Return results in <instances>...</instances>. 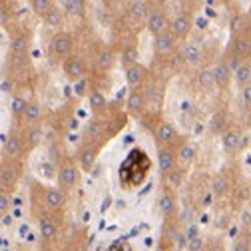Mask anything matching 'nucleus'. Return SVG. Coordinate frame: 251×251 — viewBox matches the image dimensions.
Masks as SVG:
<instances>
[{
    "mask_svg": "<svg viewBox=\"0 0 251 251\" xmlns=\"http://www.w3.org/2000/svg\"><path fill=\"white\" fill-rule=\"evenodd\" d=\"M74 44H76V38L70 32H56L48 42V54H50L52 60L64 62L66 58L72 56Z\"/></svg>",
    "mask_w": 251,
    "mask_h": 251,
    "instance_id": "obj_1",
    "label": "nucleus"
},
{
    "mask_svg": "<svg viewBox=\"0 0 251 251\" xmlns=\"http://www.w3.org/2000/svg\"><path fill=\"white\" fill-rule=\"evenodd\" d=\"M80 183V166L74 160H66L58 168V187L64 192L76 190Z\"/></svg>",
    "mask_w": 251,
    "mask_h": 251,
    "instance_id": "obj_2",
    "label": "nucleus"
},
{
    "mask_svg": "<svg viewBox=\"0 0 251 251\" xmlns=\"http://www.w3.org/2000/svg\"><path fill=\"white\" fill-rule=\"evenodd\" d=\"M2 151L8 155V160L20 162L22 158H26V142L24 138H20L16 132H10L8 136L2 134Z\"/></svg>",
    "mask_w": 251,
    "mask_h": 251,
    "instance_id": "obj_3",
    "label": "nucleus"
},
{
    "mask_svg": "<svg viewBox=\"0 0 251 251\" xmlns=\"http://www.w3.org/2000/svg\"><path fill=\"white\" fill-rule=\"evenodd\" d=\"M62 72H64L66 80L76 84V82L86 78V62L78 54H72L70 58H66L64 62H62Z\"/></svg>",
    "mask_w": 251,
    "mask_h": 251,
    "instance_id": "obj_4",
    "label": "nucleus"
},
{
    "mask_svg": "<svg viewBox=\"0 0 251 251\" xmlns=\"http://www.w3.org/2000/svg\"><path fill=\"white\" fill-rule=\"evenodd\" d=\"M192 28H194V18L190 12H177L174 18H170V32L177 40H185L190 36Z\"/></svg>",
    "mask_w": 251,
    "mask_h": 251,
    "instance_id": "obj_5",
    "label": "nucleus"
},
{
    "mask_svg": "<svg viewBox=\"0 0 251 251\" xmlns=\"http://www.w3.org/2000/svg\"><path fill=\"white\" fill-rule=\"evenodd\" d=\"M146 28H148V32L155 38V36H160L164 32H168L170 30V20H168V14L162 10V8H151L148 20H146Z\"/></svg>",
    "mask_w": 251,
    "mask_h": 251,
    "instance_id": "obj_6",
    "label": "nucleus"
},
{
    "mask_svg": "<svg viewBox=\"0 0 251 251\" xmlns=\"http://www.w3.org/2000/svg\"><path fill=\"white\" fill-rule=\"evenodd\" d=\"M100 148H102L100 142H88V144H84L80 148V151H78V166H80V170H84V172L92 170V166L96 164V158L100 153Z\"/></svg>",
    "mask_w": 251,
    "mask_h": 251,
    "instance_id": "obj_7",
    "label": "nucleus"
},
{
    "mask_svg": "<svg viewBox=\"0 0 251 251\" xmlns=\"http://www.w3.org/2000/svg\"><path fill=\"white\" fill-rule=\"evenodd\" d=\"M176 168H177V151H176V148L160 146L158 148V170H160V174L166 176Z\"/></svg>",
    "mask_w": 251,
    "mask_h": 251,
    "instance_id": "obj_8",
    "label": "nucleus"
},
{
    "mask_svg": "<svg viewBox=\"0 0 251 251\" xmlns=\"http://www.w3.org/2000/svg\"><path fill=\"white\" fill-rule=\"evenodd\" d=\"M46 209L58 213L66 207V192L60 190V187H46L44 190V198H42Z\"/></svg>",
    "mask_w": 251,
    "mask_h": 251,
    "instance_id": "obj_9",
    "label": "nucleus"
},
{
    "mask_svg": "<svg viewBox=\"0 0 251 251\" xmlns=\"http://www.w3.org/2000/svg\"><path fill=\"white\" fill-rule=\"evenodd\" d=\"M155 140H158L160 146H170V148H176L177 140H179V134L176 130V126L172 122H160L158 128H155Z\"/></svg>",
    "mask_w": 251,
    "mask_h": 251,
    "instance_id": "obj_10",
    "label": "nucleus"
},
{
    "mask_svg": "<svg viewBox=\"0 0 251 251\" xmlns=\"http://www.w3.org/2000/svg\"><path fill=\"white\" fill-rule=\"evenodd\" d=\"M18 177H20L18 162H14V160L2 162V170H0V187H2V192L10 190V187L18 181Z\"/></svg>",
    "mask_w": 251,
    "mask_h": 251,
    "instance_id": "obj_11",
    "label": "nucleus"
},
{
    "mask_svg": "<svg viewBox=\"0 0 251 251\" xmlns=\"http://www.w3.org/2000/svg\"><path fill=\"white\" fill-rule=\"evenodd\" d=\"M158 207H160V211H162V215L166 217V222H172V219L176 217V213H177V198H176V194H174V190H166L162 192V196H160V200H158Z\"/></svg>",
    "mask_w": 251,
    "mask_h": 251,
    "instance_id": "obj_12",
    "label": "nucleus"
},
{
    "mask_svg": "<svg viewBox=\"0 0 251 251\" xmlns=\"http://www.w3.org/2000/svg\"><path fill=\"white\" fill-rule=\"evenodd\" d=\"M38 233L42 241H54L60 233V226L52 215H40L38 217Z\"/></svg>",
    "mask_w": 251,
    "mask_h": 251,
    "instance_id": "obj_13",
    "label": "nucleus"
},
{
    "mask_svg": "<svg viewBox=\"0 0 251 251\" xmlns=\"http://www.w3.org/2000/svg\"><path fill=\"white\" fill-rule=\"evenodd\" d=\"M249 50H251V36L247 32L235 36V38H229V52L227 54H233L241 60H249Z\"/></svg>",
    "mask_w": 251,
    "mask_h": 251,
    "instance_id": "obj_14",
    "label": "nucleus"
},
{
    "mask_svg": "<svg viewBox=\"0 0 251 251\" xmlns=\"http://www.w3.org/2000/svg\"><path fill=\"white\" fill-rule=\"evenodd\" d=\"M146 104H148V96L144 90H130L128 98H126V110H128V114H132V116L142 114Z\"/></svg>",
    "mask_w": 251,
    "mask_h": 251,
    "instance_id": "obj_15",
    "label": "nucleus"
},
{
    "mask_svg": "<svg viewBox=\"0 0 251 251\" xmlns=\"http://www.w3.org/2000/svg\"><path fill=\"white\" fill-rule=\"evenodd\" d=\"M211 72H213V80H215V86L217 88H222V90H226L227 86H229V82H231V68L227 66V62H226V58H222L217 62V64L211 68Z\"/></svg>",
    "mask_w": 251,
    "mask_h": 251,
    "instance_id": "obj_16",
    "label": "nucleus"
},
{
    "mask_svg": "<svg viewBox=\"0 0 251 251\" xmlns=\"http://www.w3.org/2000/svg\"><path fill=\"white\" fill-rule=\"evenodd\" d=\"M176 46H177V38L170 32V30H168V32H164V34H160V36H155V40H153V50H155V54H158V56L172 54Z\"/></svg>",
    "mask_w": 251,
    "mask_h": 251,
    "instance_id": "obj_17",
    "label": "nucleus"
},
{
    "mask_svg": "<svg viewBox=\"0 0 251 251\" xmlns=\"http://www.w3.org/2000/svg\"><path fill=\"white\" fill-rule=\"evenodd\" d=\"M148 70L142 64H136L132 68L126 70V84H128L130 90H142V84L146 82Z\"/></svg>",
    "mask_w": 251,
    "mask_h": 251,
    "instance_id": "obj_18",
    "label": "nucleus"
},
{
    "mask_svg": "<svg viewBox=\"0 0 251 251\" xmlns=\"http://www.w3.org/2000/svg\"><path fill=\"white\" fill-rule=\"evenodd\" d=\"M241 138H243V134H241L239 130L229 128V130L222 136V148H224V151H227V153H237V151H241Z\"/></svg>",
    "mask_w": 251,
    "mask_h": 251,
    "instance_id": "obj_19",
    "label": "nucleus"
},
{
    "mask_svg": "<svg viewBox=\"0 0 251 251\" xmlns=\"http://www.w3.org/2000/svg\"><path fill=\"white\" fill-rule=\"evenodd\" d=\"M24 142H26V150L28 151H32L36 150L42 142H44V130H42V126H30V128L26 130L24 134Z\"/></svg>",
    "mask_w": 251,
    "mask_h": 251,
    "instance_id": "obj_20",
    "label": "nucleus"
},
{
    "mask_svg": "<svg viewBox=\"0 0 251 251\" xmlns=\"http://www.w3.org/2000/svg\"><path fill=\"white\" fill-rule=\"evenodd\" d=\"M138 60H140V50H138V46H136V44H126L124 50H122V54H120V62H122L124 70H128V68L140 64Z\"/></svg>",
    "mask_w": 251,
    "mask_h": 251,
    "instance_id": "obj_21",
    "label": "nucleus"
},
{
    "mask_svg": "<svg viewBox=\"0 0 251 251\" xmlns=\"http://www.w3.org/2000/svg\"><path fill=\"white\" fill-rule=\"evenodd\" d=\"M181 56H183V60L187 62V64L198 66L200 62H201L203 52H201V46H200V44H196V42H185V44H183V50H181Z\"/></svg>",
    "mask_w": 251,
    "mask_h": 251,
    "instance_id": "obj_22",
    "label": "nucleus"
},
{
    "mask_svg": "<svg viewBox=\"0 0 251 251\" xmlns=\"http://www.w3.org/2000/svg\"><path fill=\"white\" fill-rule=\"evenodd\" d=\"M227 130H229V126H227V114L226 112H215L209 118V132L215 134V136H224Z\"/></svg>",
    "mask_w": 251,
    "mask_h": 251,
    "instance_id": "obj_23",
    "label": "nucleus"
},
{
    "mask_svg": "<svg viewBox=\"0 0 251 251\" xmlns=\"http://www.w3.org/2000/svg\"><path fill=\"white\" fill-rule=\"evenodd\" d=\"M28 48H30V36H28V34L18 32V34L12 36V40H10V52H12L14 56H18V58L26 56Z\"/></svg>",
    "mask_w": 251,
    "mask_h": 251,
    "instance_id": "obj_24",
    "label": "nucleus"
},
{
    "mask_svg": "<svg viewBox=\"0 0 251 251\" xmlns=\"http://www.w3.org/2000/svg\"><path fill=\"white\" fill-rule=\"evenodd\" d=\"M42 114H44V110H42L40 102H30L28 108H26V112H24V116H22V120H24V124L30 128V126H38L40 124Z\"/></svg>",
    "mask_w": 251,
    "mask_h": 251,
    "instance_id": "obj_25",
    "label": "nucleus"
},
{
    "mask_svg": "<svg viewBox=\"0 0 251 251\" xmlns=\"http://www.w3.org/2000/svg\"><path fill=\"white\" fill-rule=\"evenodd\" d=\"M151 4L150 2H146V0H136V2H130V16L136 20V22H146L148 20V16H150V12H151Z\"/></svg>",
    "mask_w": 251,
    "mask_h": 251,
    "instance_id": "obj_26",
    "label": "nucleus"
},
{
    "mask_svg": "<svg viewBox=\"0 0 251 251\" xmlns=\"http://www.w3.org/2000/svg\"><path fill=\"white\" fill-rule=\"evenodd\" d=\"M247 22L249 18L241 12H235L231 18H229V38H235L243 32H247Z\"/></svg>",
    "mask_w": 251,
    "mask_h": 251,
    "instance_id": "obj_27",
    "label": "nucleus"
},
{
    "mask_svg": "<svg viewBox=\"0 0 251 251\" xmlns=\"http://www.w3.org/2000/svg\"><path fill=\"white\" fill-rule=\"evenodd\" d=\"M176 151H177V164H181L183 168L190 166V164L196 160V148H194L190 142L179 144V146L176 148Z\"/></svg>",
    "mask_w": 251,
    "mask_h": 251,
    "instance_id": "obj_28",
    "label": "nucleus"
},
{
    "mask_svg": "<svg viewBox=\"0 0 251 251\" xmlns=\"http://www.w3.org/2000/svg\"><path fill=\"white\" fill-rule=\"evenodd\" d=\"M233 80H235V84H237L241 90L251 84V60H243V62H241V66L233 72Z\"/></svg>",
    "mask_w": 251,
    "mask_h": 251,
    "instance_id": "obj_29",
    "label": "nucleus"
},
{
    "mask_svg": "<svg viewBox=\"0 0 251 251\" xmlns=\"http://www.w3.org/2000/svg\"><path fill=\"white\" fill-rule=\"evenodd\" d=\"M231 187H233V181H231V177L227 174L215 176V179H213V196L215 198H224Z\"/></svg>",
    "mask_w": 251,
    "mask_h": 251,
    "instance_id": "obj_30",
    "label": "nucleus"
},
{
    "mask_svg": "<svg viewBox=\"0 0 251 251\" xmlns=\"http://www.w3.org/2000/svg\"><path fill=\"white\" fill-rule=\"evenodd\" d=\"M88 104H90V110H92L94 114H100V112L106 110V106H108V98L104 96L100 90H92V92H90V96H88Z\"/></svg>",
    "mask_w": 251,
    "mask_h": 251,
    "instance_id": "obj_31",
    "label": "nucleus"
},
{
    "mask_svg": "<svg viewBox=\"0 0 251 251\" xmlns=\"http://www.w3.org/2000/svg\"><path fill=\"white\" fill-rule=\"evenodd\" d=\"M44 24L48 28H60L62 24H64V10H60L58 6H54L46 16H42Z\"/></svg>",
    "mask_w": 251,
    "mask_h": 251,
    "instance_id": "obj_32",
    "label": "nucleus"
},
{
    "mask_svg": "<svg viewBox=\"0 0 251 251\" xmlns=\"http://www.w3.org/2000/svg\"><path fill=\"white\" fill-rule=\"evenodd\" d=\"M183 174H185L183 168H176V170H172L170 174L164 176V181H166L168 190H176V187L181 183V179H183Z\"/></svg>",
    "mask_w": 251,
    "mask_h": 251,
    "instance_id": "obj_33",
    "label": "nucleus"
},
{
    "mask_svg": "<svg viewBox=\"0 0 251 251\" xmlns=\"http://www.w3.org/2000/svg\"><path fill=\"white\" fill-rule=\"evenodd\" d=\"M86 132H88L90 142H98V140L104 136V124H102V122H98V120H90V122H88Z\"/></svg>",
    "mask_w": 251,
    "mask_h": 251,
    "instance_id": "obj_34",
    "label": "nucleus"
},
{
    "mask_svg": "<svg viewBox=\"0 0 251 251\" xmlns=\"http://www.w3.org/2000/svg\"><path fill=\"white\" fill-rule=\"evenodd\" d=\"M96 66H98V70L108 72V70L114 66V54H112L110 50H102V52L98 54V58H96Z\"/></svg>",
    "mask_w": 251,
    "mask_h": 251,
    "instance_id": "obj_35",
    "label": "nucleus"
},
{
    "mask_svg": "<svg viewBox=\"0 0 251 251\" xmlns=\"http://www.w3.org/2000/svg\"><path fill=\"white\" fill-rule=\"evenodd\" d=\"M54 6L56 4L52 2V0H32V2H30V8H32L38 16H46Z\"/></svg>",
    "mask_w": 251,
    "mask_h": 251,
    "instance_id": "obj_36",
    "label": "nucleus"
},
{
    "mask_svg": "<svg viewBox=\"0 0 251 251\" xmlns=\"http://www.w3.org/2000/svg\"><path fill=\"white\" fill-rule=\"evenodd\" d=\"M28 104H30V102H28L24 96H14L12 102H10V110H12V114H14L16 118H22L24 112H26V108H28Z\"/></svg>",
    "mask_w": 251,
    "mask_h": 251,
    "instance_id": "obj_37",
    "label": "nucleus"
},
{
    "mask_svg": "<svg viewBox=\"0 0 251 251\" xmlns=\"http://www.w3.org/2000/svg\"><path fill=\"white\" fill-rule=\"evenodd\" d=\"M60 6L64 8V12H68V14H80L86 4L82 2V0H64Z\"/></svg>",
    "mask_w": 251,
    "mask_h": 251,
    "instance_id": "obj_38",
    "label": "nucleus"
},
{
    "mask_svg": "<svg viewBox=\"0 0 251 251\" xmlns=\"http://www.w3.org/2000/svg\"><path fill=\"white\" fill-rule=\"evenodd\" d=\"M231 251H251V237H249L247 233L239 235V237L233 241Z\"/></svg>",
    "mask_w": 251,
    "mask_h": 251,
    "instance_id": "obj_39",
    "label": "nucleus"
},
{
    "mask_svg": "<svg viewBox=\"0 0 251 251\" xmlns=\"http://www.w3.org/2000/svg\"><path fill=\"white\" fill-rule=\"evenodd\" d=\"M198 80H200V84H201L203 88L215 86V80H213V72H211V70H201L200 76H198Z\"/></svg>",
    "mask_w": 251,
    "mask_h": 251,
    "instance_id": "obj_40",
    "label": "nucleus"
},
{
    "mask_svg": "<svg viewBox=\"0 0 251 251\" xmlns=\"http://www.w3.org/2000/svg\"><path fill=\"white\" fill-rule=\"evenodd\" d=\"M12 209V198L8 192H0V211L8 213Z\"/></svg>",
    "mask_w": 251,
    "mask_h": 251,
    "instance_id": "obj_41",
    "label": "nucleus"
},
{
    "mask_svg": "<svg viewBox=\"0 0 251 251\" xmlns=\"http://www.w3.org/2000/svg\"><path fill=\"white\" fill-rule=\"evenodd\" d=\"M0 90H2V94H12L14 92V82L6 76H2V82H0Z\"/></svg>",
    "mask_w": 251,
    "mask_h": 251,
    "instance_id": "obj_42",
    "label": "nucleus"
},
{
    "mask_svg": "<svg viewBox=\"0 0 251 251\" xmlns=\"http://www.w3.org/2000/svg\"><path fill=\"white\" fill-rule=\"evenodd\" d=\"M241 102L245 108H251V84L241 90Z\"/></svg>",
    "mask_w": 251,
    "mask_h": 251,
    "instance_id": "obj_43",
    "label": "nucleus"
},
{
    "mask_svg": "<svg viewBox=\"0 0 251 251\" xmlns=\"http://www.w3.org/2000/svg\"><path fill=\"white\" fill-rule=\"evenodd\" d=\"M187 243H190V251H203V241H201L200 235L194 237V239H190Z\"/></svg>",
    "mask_w": 251,
    "mask_h": 251,
    "instance_id": "obj_44",
    "label": "nucleus"
},
{
    "mask_svg": "<svg viewBox=\"0 0 251 251\" xmlns=\"http://www.w3.org/2000/svg\"><path fill=\"white\" fill-rule=\"evenodd\" d=\"M8 18H10V12L6 10V4H2V6H0V24H2V26H6Z\"/></svg>",
    "mask_w": 251,
    "mask_h": 251,
    "instance_id": "obj_45",
    "label": "nucleus"
},
{
    "mask_svg": "<svg viewBox=\"0 0 251 251\" xmlns=\"http://www.w3.org/2000/svg\"><path fill=\"white\" fill-rule=\"evenodd\" d=\"M12 224H14V215H12L10 211H8V213H2V226H4V227H10Z\"/></svg>",
    "mask_w": 251,
    "mask_h": 251,
    "instance_id": "obj_46",
    "label": "nucleus"
},
{
    "mask_svg": "<svg viewBox=\"0 0 251 251\" xmlns=\"http://www.w3.org/2000/svg\"><path fill=\"white\" fill-rule=\"evenodd\" d=\"M241 224H243L245 227H249V226H251V211H249V209H245V211H243V215H241Z\"/></svg>",
    "mask_w": 251,
    "mask_h": 251,
    "instance_id": "obj_47",
    "label": "nucleus"
},
{
    "mask_svg": "<svg viewBox=\"0 0 251 251\" xmlns=\"http://www.w3.org/2000/svg\"><path fill=\"white\" fill-rule=\"evenodd\" d=\"M10 213L14 215V219H20V217L24 215V209H22V207H12V209H10Z\"/></svg>",
    "mask_w": 251,
    "mask_h": 251,
    "instance_id": "obj_48",
    "label": "nucleus"
},
{
    "mask_svg": "<svg viewBox=\"0 0 251 251\" xmlns=\"http://www.w3.org/2000/svg\"><path fill=\"white\" fill-rule=\"evenodd\" d=\"M12 207H24V200L22 198H12Z\"/></svg>",
    "mask_w": 251,
    "mask_h": 251,
    "instance_id": "obj_49",
    "label": "nucleus"
},
{
    "mask_svg": "<svg viewBox=\"0 0 251 251\" xmlns=\"http://www.w3.org/2000/svg\"><path fill=\"white\" fill-rule=\"evenodd\" d=\"M245 146H249V136H243V138H241V150H243Z\"/></svg>",
    "mask_w": 251,
    "mask_h": 251,
    "instance_id": "obj_50",
    "label": "nucleus"
},
{
    "mask_svg": "<svg viewBox=\"0 0 251 251\" xmlns=\"http://www.w3.org/2000/svg\"><path fill=\"white\" fill-rule=\"evenodd\" d=\"M247 18H249V22H251V4H249V8H247Z\"/></svg>",
    "mask_w": 251,
    "mask_h": 251,
    "instance_id": "obj_51",
    "label": "nucleus"
},
{
    "mask_svg": "<svg viewBox=\"0 0 251 251\" xmlns=\"http://www.w3.org/2000/svg\"><path fill=\"white\" fill-rule=\"evenodd\" d=\"M249 60H251V50H249Z\"/></svg>",
    "mask_w": 251,
    "mask_h": 251,
    "instance_id": "obj_52",
    "label": "nucleus"
},
{
    "mask_svg": "<svg viewBox=\"0 0 251 251\" xmlns=\"http://www.w3.org/2000/svg\"><path fill=\"white\" fill-rule=\"evenodd\" d=\"M72 251H82V249H72Z\"/></svg>",
    "mask_w": 251,
    "mask_h": 251,
    "instance_id": "obj_53",
    "label": "nucleus"
}]
</instances>
